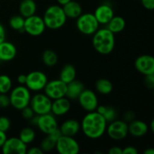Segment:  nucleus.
<instances>
[{
    "instance_id": "nucleus-43",
    "label": "nucleus",
    "mask_w": 154,
    "mask_h": 154,
    "mask_svg": "<svg viewBox=\"0 0 154 154\" xmlns=\"http://www.w3.org/2000/svg\"><path fill=\"white\" fill-rule=\"evenodd\" d=\"M7 135H6V132H2V131L0 130V148L2 147V145L4 144V143L5 142L6 139H7Z\"/></svg>"
},
{
    "instance_id": "nucleus-35",
    "label": "nucleus",
    "mask_w": 154,
    "mask_h": 154,
    "mask_svg": "<svg viewBox=\"0 0 154 154\" xmlns=\"http://www.w3.org/2000/svg\"><path fill=\"white\" fill-rule=\"evenodd\" d=\"M11 105L10 98L6 93H0V108H6Z\"/></svg>"
},
{
    "instance_id": "nucleus-15",
    "label": "nucleus",
    "mask_w": 154,
    "mask_h": 154,
    "mask_svg": "<svg viewBox=\"0 0 154 154\" xmlns=\"http://www.w3.org/2000/svg\"><path fill=\"white\" fill-rule=\"evenodd\" d=\"M135 67L138 72L144 75L154 74V58L153 56H139L135 61Z\"/></svg>"
},
{
    "instance_id": "nucleus-40",
    "label": "nucleus",
    "mask_w": 154,
    "mask_h": 154,
    "mask_svg": "<svg viewBox=\"0 0 154 154\" xmlns=\"http://www.w3.org/2000/svg\"><path fill=\"white\" fill-rule=\"evenodd\" d=\"M26 153L28 154H43V150L41 149L40 147H32L27 149Z\"/></svg>"
},
{
    "instance_id": "nucleus-33",
    "label": "nucleus",
    "mask_w": 154,
    "mask_h": 154,
    "mask_svg": "<svg viewBox=\"0 0 154 154\" xmlns=\"http://www.w3.org/2000/svg\"><path fill=\"white\" fill-rule=\"evenodd\" d=\"M11 125V123L8 117L5 116L0 117V130L7 132L10 129Z\"/></svg>"
},
{
    "instance_id": "nucleus-11",
    "label": "nucleus",
    "mask_w": 154,
    "mask_h": 154,
    "mask_svg": "<svg viewBox=\"0 0 154 154\" xmlns=\"http://www.w3.org/2000/svg\"><path fill=\"white\" fill-rule=\"evenodd\" d=\"M48 77L41 71H33L26 75V81L25 86L33 92H39L44 90L48 83Z\"/></svg>"
},
{
    "instance_id": "nucleus-31",
    "label": "nucleus",
    "mask_w": 154,
    "mask_h": 154,
    "mask_svg": "<svg viewBox=\"0 0 154 154\" xmlns=\"http://www.w3.org/2000/svg\"><path fill=\"white\" fill-rule=\"evenodd\" d=\"M24 22H25V18L20 14L14 15L9 20V25L11 28L16 31H24Z\"/></svg>"
},
{
    "instance_id": "nucleus-18",
    "label": "nucleus",
    "mask_w": 154,
    "mask_h": 154,
    "mask_svg": "<svg viewBox=\"0 0 154 154\" xmlns=\"http://www.w3.org/2000/svg\"><path fill=\"white\" fill-rule=\"evenodd\" d=\"M149 126L145 122L139 120H133L128 123L129 134L135 138L144 136L148 132Z\"/></svg>"
},
{
    "instance_id": "nucleus-1",
    "label": "nucleus",
    "mask_w": 154,
    "mask_h": 154,
    "mask_svg": "<svg viewBox=\"0 0 154 154\" xmlns=\"http://www.w3.org/2000/svg\"><path fill=\"white\" fill-rule=\"evenodd\" d=\"M108 123L96 111L88 112L81 123V129L86 137L90 139H98L106 132Z\"/></svg>"
},
{
    "instance_id": "nucleus-27",
    "label": "nucleus",
    "mask_w": 154,
    "mask_h": 154,
    "mask_svg": "<svg viewBox=\"0 0 154 154\" xmlns=\"http://www.w3.org/2000/svg\"><path fill=\"white\" fill-rule=\"evenodd\" d=\"M98 113L101 114L105 118L107 123L113 121L117 118V112L112 107L105 106V105H98L96 110Z\"/></svg>"
},
{
    "instance_id": "nucleus-32",
    "label": "nucleus",
    "mask_w": 154,
    "mask_h": 154,
    "mask_svg": "<svg viewBox=\"0 0 154 154\" xmlns=\"http://www.w3.org/2000/svg\"><path fill=\"white\" fill-rule=\"evenodd\" d=\"M12 89V81L7 75H0V93H8Z\"/></svg>"
},
{
    "instance_id": "nucleus-8",
    "label": "nucleus",
    "mask_w": 154,
    "mask_h": 154,
    "mask_svg": "<svg viewBox=\"0 0 154 154\" xmlns=\"http://www.w3.org/2000/svg\"><path fill=\"white\" fill-rule=\"evenodd\" d=\"M108 137L114 141H121L129 134L128 123L123 120H114L107 125L106 132Z\"/></svg>"
},
{
    "instance_id": "nucleus-23",
    "label": "nucleus",
    "mask_w": 154,
    "mask_h": 154,
    "mask_svg": "<svg viewBox=\"0 0 154 154\" xmlns=\"http://www.w3.org/2000/svg\"><path fill=\"white\" fill-rule=\"evenodd\" d=\"M66 17L70 19H77L83 13V9L81 5L72 0L65 5L62 6Z\"/></svg>"
},
{
    "instance_id": "nucleus-22",
    "label": "nucleus",
    "mask_w": 154,
    "mask_h": 154,
    "mask_svg": "<svg viewBox=\"0 0 154 154\" xmlns=\"http://www.w3.org/2000/svg\"><path fill=\"white\" fill-rule=\"evenodd\" d=\"M84 89V84L81 81L75 79L66 85V97L71 100L78 99Z\"/></svg>"
},
{
    "instance_id": "nucleus-45",
    "label": "nucleus",
    "mask_w": 154,
    "mask_h": 154,
    "mask_svg": "<svg viewBox=\"0 0 154 154\" xmlns=\"http://www.w3.org/2000/svg\"><path fill=\"white\" fill-rule=\"evenodd\" d=\"M70 1H72V0H57V3H58L59 5L60 6L65 5L67 4V3L69 2Z\"/></svg>"
},
{
    "instance_id": "nucleus-20",
    "label": "nucleus",
    "mask_w": 154,
    "mask_h": 154,
    "mask_svg": "<svg viewBox=\"0 0 154 154\" xmlns=\"http://www.w3.org/2000/svg\"><path fill=\"white\" fill-rule=\"evenodd\" d=\"M59 129L63 135L74 137L81 130V123L75 119H69L62 123Z\"/></svg>"
},
{
    "instance_id": "nucleus-19",
    "label": "nucleus",
    "mask_w": 154,
    "mask_h": 154,
    "mask_svg": "<svg viewBox=\"0 0 154 154\" xmlns=\"http://www.w3.org/2000/svg\"><path fill=\"white\" fill-rule=\"evenodd\" d=\"M17 48L13 43L4 41L0 43V61L9 62L16 57Z\"/></svg>"
},
{
    "instance_id": "nucleus-9",
    "label": "nucleus",
    "mask_w": 154,
    "mask_h": 154,
    "mask_svg": "<svg viewBox=\"0 0 154 154\" xmlns=\"http://www.w3.org/2000/svg\"><path fill=\"white\" fill-rule=\"evenodd\" d=\"M55 149L60 154H78L80 145L74 137L62 135L57 140Z\"/></svg>"
},
{
    "instance_id": "nucleus-26",
    "label": "nucleus",
    "mask_w": 154,
    "mask_h": 154,
    "mask_svg": "<svg viewBox=\"0 0 154 154\" xmlns=\"http://www.w3.org/2000/svg\"><path fill=\"white\" fill-rule=\"evenodd\" d=\"M126 27V20L120 16H114L107 24V29L114 34L121 32Z\"/></svg>"
},
{
    "instance_id": "nucleus-46",
    "label": "nucleus",
    "mask_w": 154,
    "mask_h": 154,
    "mask_svg": "<svg viewBox=\"0 0 154 154\" xmlns=\"http://www.w3.org/2000/svg\"><path fill=\"white\" fill-rule=\"evenodd\" d=\"M144 154H154V150L151 147L150 148H147L144 151Z\"/></svg>"
},
{
    "instance_id": "nucleus-17",
    "label": "nucleus",
    "mask_w": 154,
    "mask_h": 154,
    "mask_svg": "<svg viewBox=\"0 0 154 154\" xmlns=\"http://www.w3.org/2000/svg\"><path fill=\"white\" fill-rule=\"evenodd\" d=\"M71 102L70 99L67 97H62L60 99L52 100V105H51V112L54 116H61L67 114L71 109Z\"/></svg>"
},
{
    "instance_id": "nucleus-5",
    "label": "nucleus",
    "mask_w": 154,
    "mask_h": 154,
    "mask_svg": "<svg viewBox=\"0 0 154 154\" xmlns=\"http://www.w3.org/2000/svg\"><path fill=\"white\" fill-rule=\"evenodd\" d=\"M100 24L93 14H81L76 21V26L78 31L86 35H93L98 29Z\"/></svg>"
},
{
    "instance_id": "nucleus-38",
    "label": "nucleus",
    "mask_w": 154,
    "mask_h": 154,
    "mask_svg": "<svg viewBox=\"0 0 154 154\" xmlns=\"http://www.w3.org/2000/svg\"><path fill=\"white\" fill-rule=\"evenodd\" d=\"M138 151L134 146H127L123 148V154H138Z\"/></svg>"
},
{
    "instance_id": "nucleus-29",
    "label": "nucleus",
    "mask_w": 154,
    "mask_h": 154,
    "mask_svg": "<svg viewBox=\"0 0 154 154\" xmlns=\"http://www.w3.org/2000/svg\"><path fill=\"white\" fill-rule=\"evenodd\" d=\"M18 138L26 144H29L33 142L35 138V132L31 127H25L20 130Z\"/></svg>"
},
{
    "instance_id": "nucleus-21",
    "label": "nucleus",
    "mask_w": 154,
    "mask_h": 154,
    "mask_svg": "<svg viewBox=\"0 0 154 154\" xmlns=\"http://www.w3.org/2000/svg\"><path fill=\"white\" fill-rule=\"evenodd\" d=\"M61 135L62 134L59 128L52 133L46 135V137L42 140L40 145L41 149L43 150L44 153H48V152H51L53 150H54L57 140Z\"/></svg>"
},
{
    "instance_id": "nucleus-7",
    "label": "nucleus",
    "mask_w": 154,
    "mask_h": 154,
    "mask_svg": "<svg viewBox=\"0 0 154 154\" xmlns=\"http://www.w3.org/2000/svg\"><path fill=\"white\" fill-rule=\"evenodd\" d=\"M52 100L45 93H36L32 96L29 106L35 115H42L51 112Z\"/></svg>"
},
{
    "instance_id": "nucleus-2",
    "label": "nucleus",
    "mask_w": 154,
    "mask_h": 154,
    "mask_svg": "<svg viewBox=\"0 0 154 154\" xmlns=\"http://www.w3.org/2000/svg\"><path fill=\"white\" fill-rule=\"evenodd\" d=\"M93 35V46L99 54L108 55L114 51L115 36L108 29H99Z\"/></svg>"
},
{
    "instance_id": "nucleus-10",
    "label": "nucleus",
    "mask_w": 154,
    "mask_h": 154,
    "mask_svg": "<svg viewBox=\"0 0 154 154\" xmlns=\"http://www.w3.org/2000/svg\"><path fill=\"white\" fill-rule=\"evenodd\" d=\"M45 29L46 26L43 18L41 17L40 16L34 14L25 18L23 30L29 35L34 37L41 35L44 33Z\"/></svg>"
},
{
    "instance_id": "nucleus-42",
    "label": "nucleus",
    "mask_w": 154,
    "mask_h": 154,
    "mask_svg": "<svg viewBox=\"0 0 154 154\" xmlns=\"http://www.w3.org/2000/svg\"><path fill=\"white\" fill-rule=\"evenodd\" d=\"M6 38V32H5V27L0 23V43L2 42L5 41Z\"/></svg>"
},
{
    "instance_id": "nucleus-24",
    "label": "nucleus",
    "mask_w": 154,
    "mask_h": 154,
    "mask_svg": "<svg viewBox=\"0 0 154 154\" xmlns=\"http://www.w3.org/2000/svg\"><path fill=\"white\" fill-rule=\"evenodd\" d=\"M37 5L34 0H22L19 5V12L24 18L35 14Z\"/></svg>"
},
{
    "instance_id": "nucleus-6",
    "label": "nucleus",
    "mask_w": 154,
    "mask_h": 154,
    "mask_svg": "<svg viewBox=\"0 0 154 154\" xmlns=\"http://www.w3.org/2000/svg\"><path fill=\"white\" fill-rule=\"evenodd\" d=\"M32 122L35 123L39 130L45 135H49L59 128L58 123L55 116L52 113L36 115L31 119Z\"/></svg>"
},
{
    "instance_id": "nucleus-28",
    "label": "nucleus",
    "mask_w": 154,
    "mask_h": 154,
    "mask_svg": "<svg viewBox=\"0 0 154 154\" xmlns=\"http://www.w3.org/2000/svg\"><path fill=\"white\" fill-rule=\"evenodd\" d=\"M96 89L99 93L102 95H108L112 92L113 84L109 80L102 78L96 81Z\"/></svg>"
},
{
    "instance_id": "nucleus-16",
    "label": "nucleus",
    "mask_w": 154,
    "mask_h": 154,
    "mask_svg": "<svg viewBox=\"0 0 154 154\" xmlns=\"http://www.w3.org/2000/svg\"><path fill=\"white\" fill-rule=\"evenodd\" d=\"M99 24L107 25L108 23L114 16V12L112 7L108 4H102L96 8L93 14Z\"/></svg>"
},
{
    "instance_id": "nucleus-44",
    "label": "nucleus",
    "mask_w": 154,
    "mask_h": 154,
    "mask_svg": "<svg viewBox=\"0 0 154 154\" xmlns=\"http://www.w3.org/2000/svg\"><path fill=\"white\" fill-rule=\"evenodd\" d=\"M17 81L20 85H25L26 81V75H20L17 77Z\"/></svg>"
},
{
    "instance_id": "nucleus-14",
    "label": "nucleus",
    "mask_w": 154,
    "mask_h": 154,
    "mask_svg": "<svg viewBox=\"0 0 154 154\" xmlns=\"http://www.w3.org/2000/svg\"><path fill=\"white\" fill-rule=\"evenodd\" d=\"M78 102L81 108L87 112L96 111L99 105L98 97L96 93L91 90H85L78 98Z\"/></svg>"
},
{
    "instance_id": "nucleus-30",
    "label": "nucleus",
    "mask_w": 154,
    "mask_h": 154,
    "mask_svg": "<svg viewBox=\"0 0 154 154\" xmlns=\"http://www.w3.org/2000/svg\"><path fill=\"white\" fill-rule=\"evenodd\" d=\"M42 61L45 66L53 67L58 63V56L52 50H46L42 54Z\"/></svg>"
},
{
    "instance_id": "nucleus-12",
    "label": "nucleus",
    "mask_w": 154,
    "mask_h": 154,
    "mask_svg": "<svg viewBox=\"0 0 154 154\" xmlns=\"http://www.w3.org/2000/svg\"><path fill=\"white\" fill-rule=\"evenodd\" d=\"M66 85L67 84H65L60 79L53 80V81H48L44 90L45 94L51 100H54L66 96Z\"/></svg>"
},
{
    "instance_id": "nucleus-37",
    "label": "nucleus",
    "mask_w": 154,
    "mask_h": 154,
    "mask_svg": "<svg viewBox=\"0 0 154 154\" xmlns=\"http://www.w3.org/2000/svg\"><path fill=\"white\" fill-rule=\"evenodd\" d=\"M141 5L147 10L153 11L154 9V0H141Z\"/></svg>"
},
{
    "instance_id": "nucleus-13",
    "label": "nucleus",
    "mask_w": 154,
    "mask_h": 154,
    "mask_svg": "<svg viewBox=\"0 0 154 154\" xmlns=\"http://www.w3.org/2000/svg\"><path fill=\"white\" fill-rule=\"evenodd\" d=\"M1 148L4 154H26L28 145L23 142L18 137H11L6 139Z\"/></svg>"
},
{
    "instance_id": "nucleus-3",
    "label": "nucleus",
    "mask_w": 154,
    "mask_h": 154,
    "mask_svg": "<svg viewBox=\"0 0 154 154\" xmlns=\"http://www.w3.org/2000/svg\"><path fill=\"white\" fill-rule=\"evenodd\" d=\"M42 18L46 28L52 30L62 28L67 20V17L63 11V7L59 5L49 6L45 10Z\"/></svg>"
},
{
    "instance_id": "nucleus-36",
    "label": "nucleus",
    "mask_w": 154,
    "mask_h": 154,
    "mask_svg": "<svg viewBox=\"0 0 154 154\" xmlns=\"http://www.w3.org/2000/svg\"><path fill=\"white\" fill-rule=\"evenodd\" d=\"M145 84L148 88L153 89L154 87V74L145 75Z\"/></svg>"
},
{
    "instance_id": "nucleus-4",
    "label": "nucleus",
    "mask_w": 154,
    "mask_h": 154,
    "mask_svg": "<svg viewBox=\"0 0 154 154\" xmlns=\"http://www.w3.org/2000/svg\"><path fill=\"white\" fill-rule=\"evenodd\" d=\"M31 97L30 90L24 85H19L11 89L9 95L11 105L18 111L29 105Z\"/></svg>"
},
{
    "instance_id": "nucleus-47",
    "label": "nucleus",
    "mask_w": 154,
    "mask_h": 154,
    "mask_svg": "<svg viewBox=\"0 0 154 154\" xmlns=\"http://www.w3.org/2000/svg\"><path fill=\"white\" fill-rule=\"evenodd\" d=\"M150 127H149V129L150 128V130H151L152 132H153V130H154V120H152V121H151V123H150Z\"/></svg>"
},
{
    "instance_id": "nucleus-41",
    "label": "nucleus",
    "mask_w": 154,
    "mask_h": 154,
    "mask_svg": "<svg viewBox=\"0 0 154 154\" xmlns=\"http://www.w3.org/2000/svg\"><path fill=\"white\" fill-rule=\"evenodd\" d=\"M109 154H123V148L118 146H114L111 147L108 150Z\"/></svg>"
},
{
    "instance_id": "nucleus-39",
    "label": "nucleus",
    "mask_w": 154,
    "mask_h": 154,
    "mask_svg": "<svg viewBox=\"0 0 154 154\" xmlns=\"http://www.w3.org/2000/svg\"><path fill=\"white\" fill-rule=\"evenodd\" d=\"M123 117H124V119H123L124 121H126V123H129V122L135 120V113L132 111H129L126 112Z\"/></svg>"
},
{
    "instance_id": "nucleus-25",
    "label": "nucleus",
    "mask_w": 154,
    "mask_h": 154,
    "mask_svg": "<svg viewBox=\"0 0 154 154\" xmlns=\"http://www.w3.org/2000/svg\"><path fill=\"white\" fill-rule=\"evenodd\" d=\"M76 69L72 64H66L62 69L60 74V79L65 84H69L76 79Z\"/></svg>"
},
{
    "instance_id": "nucleus-34",
    "label": "nucleus",
    "mask_w": 154,
    "mask_h": 154,
    "mask_svg": "<svg viewBox=\"0 0 154 154\" xmlns=\"http://www.w3.org/2000/svg\"><path fill=\"white\" fill-rule=\"evenodd\" d=\"M21 114H22L23 117L26 119V120H31L35 115L33 110L32 109V108L29 105L25 107V108L21 110Z\"/></svg>"
}]
</instances>
